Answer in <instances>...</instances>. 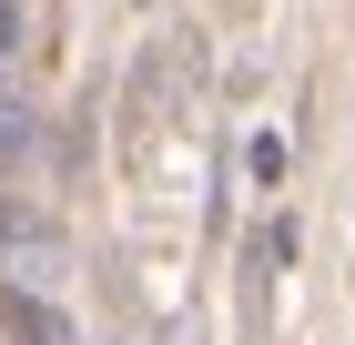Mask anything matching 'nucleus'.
<instances>
[{
    "label": "nucleus",
    "mask_w": 355,
    "mask_h": 345,
    "mask_svg": "<svg viewBox=\"0 0 355 345\" xmlns=\"http://www.w3.org/2000/svg\"><path fill=\"white\" fill-rule=\"evenodd\" d=\"M0 345H82V335H71V325H61L41 294H21V285H10V294H0Z\"/></svg>",
    "instance_id": "obj_1"
},
{
    "label": "nucleus",
    "mask_w": 355,
    "mask_h": 345,
    "mask_svg": "<svg viewBox=\"0 0 355 345\" xmlns=\"http://www.w3.org/2000/svg\"><path fill=\"white\" fill-rule=\"evenodd\" d=\"M244 173H254V183H284V142L264 133V142H254V153H244Z\"/></svg>",
    "instance_id": "obj_2"
}]
</instances>
